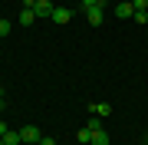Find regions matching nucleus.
<instances>
[{"instance_id":"obj_2","label":"nucleus","mask_w":148,"mask_h":145,"mask_svg":"<svg viewBox=\"0 0 148 145\" xmlns=\"http://www.w3.org/2000/svg\"><path fill=\"white\" fill-rule=\"evenodd\" d=\"M89 112L95 119H106V115H112V106L109 102H89Z\"/></svg>"},{"instance_id":"obj_3","label":"nucleus","mask_w":148,"mask_h":145,"mask_svg":"<svg viewBox=\"0 0 148 145\" xmlns=\"http://www.w3.org/2000/svg\"><path fill=\"white\" fill-rule=\"evenodd\" d=\"M20 139H23V142H40L43 135H40L36 125H20Z\"/></svg>"},{"instance_id":"obj_16","label":"nucleus","mask_w":148,"mask_h":145,"mask_svg":"<svg viewBox=\"0 0 148 145\" xmlns=\"http://www.w3.org/2000/svg\"><path fill=\"white\" fill-rule=\"evenodd\" d=\"M0 145H3V135H0Z\"/></svg>"},{"instance_id":"obj_4","label":"nucleus","mask_w":148,"mask_h":145,"mask_svg":"<svg viewBox=\"0 0 148 145\" xmlns=\"http://www.w3.org/2000/svg\"><path fill=\"white\" fill-rule=\"evenodd\" d=\"M115 13H119V20H132V16H135V7L128 3V0H119V7H115Z\"/></svg>"},{"instance_id":"obj_5","label":"nucleus","mask_w":148,"mask_h":145,"mask_svg":"<svg viewBox=\"0 0 148 145\" xmlns=\"http://www.w3.org/2000/svg\"><path fill=\"white\" fill-rule=\"evenodd\" d=\"M69 16H73V10H66V7H53V16H49V20L63 27V23H69Z\"/></svg>"},{"instance_id":"obj_14","label":"nucleus","mask_w":148,"mask_h":145,"mask_svg":"<svg viewBox=\"0 0 148 145\" xmlns=\"http://www.w3.org/2000/svg\"><path fill=\"white\" fill-rule=\"evenodd\" d=\"M7 129H10V125H7V122H0V135H3V132H7Z\"/></svg>"},{"instance_id":"obj_11","label":"nucleus","mask_w":148,"mask_h":145,"mask_svg":"<svg viewBox=\"0 0 148 145\" xmlns=\"http://www.w3.org/2000/svg\"><path fill=\"white\" fill-rule=\"evenodd\" d=\"M132 7H135V13H142V10L148 13V0H132Z\"/></svg>"},{"instance_id":"obj_18","label":"nucleus","mask_w":148,"mask_h":145,"mask_svg":"<svg viewBox=\"0 0 148 145\" xmlns=\"http://www.w3.org/2000/svg\"><path fill=\"white\" fill-rule=\"evenodd\" d=\"M138 145H148V142H138Z\"/></svg>"},{"instance_id":"obj_12","label":"nucleus","mask_w":148,"mask_h":145,"mask_svg":"<svg viewBox=\"0 0 148 145\" xmlns=\"http://www.w3.org/2000/svg\"><path fill=\"white\" fill-rule=\"evenodd\" d=\"M10 27H13V23H10V20H0V40H3V36H7V33H10Z\"/></svg>"},{"instance_id":"obj_17","label":"nucleus","mask_w":148,"mask_h":145,"mask_svg":"<svg viewBox=\"0 0 148 145\" xmlns=\"http://www.w3.org/2000/svg\"><path fill=\"white\" fill-rule=\"evenodd\" d=\"M0 109H3V99H0Z\"/></svg>"},{"instance_id":"obj_9","label":"nucleus","mask_w":148,"mask_h":145,"mask_svg":"<svg viewBox=\"0 0 148 145\" xmlns=\"http://www.w3.org/2000/svg\"><path fill=\"white\" fill-rule=\"evenodd\" d=\"M82 10H106V0H82Z\"/></svg>"},{"instance_id":"obj_19","label":"nucleus","mask_w":148,"mask_h":145,"mask_svg":"<svg viewBox=\"0 0 148 145\" xmlns=\"http://www.w3.org/2000/svg\"><path fill=\"white\" fill-rule=\"evenodd\" d=\"M128 3H132V0H128Z\"/></svg>"},{"instance_id":"obj_7","label":"nucleus","mask_w":148,"mask_h":145,"mask_svg":"<svg viewBox=\"0 0 148 145\" xmlns=\"http://www.w3.org/2000/svg\"><path fill=\"white\" fill-rule=\"evenodd\" d=\"M23 139H20V129H7L3 132V145H20Z\"/></svg>"},{"instance_id":"obj_8","label":"nucleus","mask_w":148,"mask_h":145,"mask_svg":"<svg viewBox=\"0 0 148 145\" xmlns=\"http://www.w3.org/2000/svg\"><path fill=\"white\" fill-rule=\"evenodd\" d=\"M86 20H89L92 27H102V23H106V16H102V10H89V13H86Z\"/></svg>"},{"instance_id":"obj_1","label":"nucleus","mask_w":148,"mask_h":145,"mask_svg":"<svg viewBox=\"0 0 148 145\" xmlns=\"http://www.w3.org/2000/svg\"><path fill=\"white\" fill-rule=\"evenodd\" d=\"M33 13H36V20H49L53 16V3L49 0H36L33 3Z\"/></svg>"},{"instance_id":"obj_10","label":"nucleus","mask_w":148,"mask_h":145,"mask_svg":"<svg viewBox=\"0 0 148 145\" xmlns=\"http://www.w3.org/2000/svg\"><path fill=\"white\" fill-rule=\"evenodd\" d=\"M76 139H79L82 145H89V142H92V129H89V125H82V129L76 132Z\"/></svg>"},{"instance_id":"obj_6","label":"nucleus","mask_w":148,"mask_h":145,"mask_svg":"<svg viewBox=\"0 0 148 145\" xmlns=\"http://www.w3.org/2000/svg\"><path fill=\"white\" fill-rule=\"evenodd\" d=\"M16 23H20V27H33V23H36V13H33L30 7H23L20 16H16Z\"/></svg>"},{"instance_id":"obj_15","label":"nucleus","mask_w":148,"mask_h":145,"mask_svg":"<svg viewBox=\"0 0 148 145\" xmlns=\"http://www.w3.org/2000/svg\"><path fill=\"white\" fill-rule=\"evenodd\" d=\"M0 96H3V86H0Z\"/></svg>"},{"instance_id":"obj_13","label":"nucleus","mask_w":148,"mask_h":145,"mask_svg":"<svg viewBox=\"0 0 148 145\" xmlns=\"http://www.w3.org/2000/svg\"><path fill=\"white\" fill-rule=\"evenodd\" d=\"M40 145H56V139H49V135H43V139H40Z\"/></svg>"}]
</instances>
